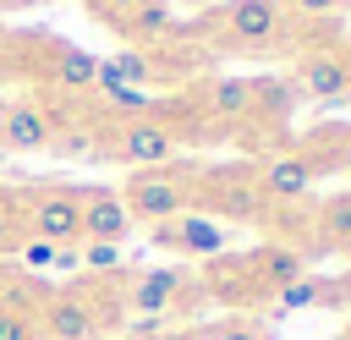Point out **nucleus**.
Wrapping results in <instances>:
<instances>
[{
    "label": "nucleus",
    "instance_id": "393cba45",
    "mask_svg": "<svg viewBox=\"0 0 351 340\" xmlns=\"http://www.w3.org/2000/svg\"><path fill=\"white\" fill-rule=\"evenodd\" d=\"M159 340H203V329H165Z\"/></svg>",
    "mask_w": 351,
    "mask_h": 340
},
{
    "label": "nucleus",
    "instance_id": "aec40b11",
    "mask_svg": "<svg viewBox=\"0 0 351 340\" xmlns=\"http://www.w3.org/2000/svg\"><path fill=\"white\" fill-rule=\"evenodd\" d=\"M324 143H335V154L324 159V170H346L351 175V126H324Z\"/></svg>",
    "mask_w": 351,
    "mask_h": 340
},
{
    "label": "nucleus",
    "instance_id": "2eb2a0df",
    "mask_svg": "<svg viewBox=\"0 0 351 340\" xmlns=\"http://www.w3.org/2000/svg\"><path fill=\"white\" fill-rule=\"evenodd\" d=\"M121 27H126L132 38H170V33H176V5H165V0H143L137 11L121 16Z\"/></svg>",
    "mask_w": 351,
    "mask_h": 340
},
{
    "label": "nucleus",
    "instance_id": "f8f14e48",
    "mask_svg": "<svg viewBox=\"0 0 351 340\" xmlns=\"http://www.w3.org/2000/svg\"><path fill=\"white\" fill-rule=\"evenodd\" d=\"M154 241H159V247H170V252L214 258V252H225V225H219V219H208V214H176V219H165V225L154 230Z\"/></svg>",
    "mask_w": 351,
    "mask_h": 340
},
{
    "label": "nucleus",
    "instance_id": "1a4fd4ad",
    "mask_svg": "<svg viewBox=\"0 0 351 340\" xmlns=\"http://www.w3.org/2000/svg\"><path fill=\"white\" fill-rule=\"evenodd\" d=\"M71 192H77V225H82L77 241H115L121 247L132 236V214L115 186H71Z\"/></svg>",
    "mask_w": 351,
    "mask_h": 340
},
{
    "label": "nucleus",
    "instance_id": "20e7f679",
    "mask_svg": "<svg viewBox=\"0 0 351 340\" xmlns=\"http://www.w3.org/2000/svg\"><path fill=\"white\" fill-rule=\"evenodd\" d=\"M181 143H186V137H181L170 121H159V115H137V121H121V126H115V137H110L104 154H110L115 165L154 170V165H170Z\"/></svg>",
    "mask_w": 351,
    "mask_h": 340
},
{
    "label": "nucleus",
    "instance_id": "39448f33",
    "mask_svg": "<svg viewBox=\"0 0 351 340\" xmlns=\"http://www.w3.org/2000/svg\"><path fill=\"white\" fill-rule=\"evenodd\" d=\"M16 203H22V214H16L22 236H38L49 247H71L82 236V225H77V192L71 186H33Z\"/></svg>",
    "mask_w": 351,
    "mask_h": 340
},
{
    "label": "nucleus",
    "instance_id": "7ed1b4c3",
    "mask_svg": "<svg viewBox=\"0 0 351 340\" xmlns=\"http://www.w3.org/2000/svg\"><path fill=\"white\" fill-rule=\"evenodd\" d=\"M203 208H214L219 225H225V219L247 225V219L263 214V192H258V181H252L247 165H230V170H197V203H192V214H203Z\"/></svg>",
    "mask_w": 351,
    "mask_h": 340
},
{
    "label": "nucleus",
    "instance_id": "6ab92c4d",
    "mask_svg": "<svg viewBox=\"0 0 351 340\" xmlns=\"http://www.w3.org/2000/svg\"><path fill=\"white\" fill-rule=\"evenodd\" d=\"M318 225H324V241L335 247V241L351 230V192H346V197H329V203L318 208Z\"/></svg>",
    "mask_w": 351,
    "mask_h": 340
},
{
    "label": "nucleus",
    "instance_id": "b1692460",
    "mask_svg": "<svg viewBox=\"0 0 351 340\" xmlns=\"http://www.w3.org/2000/svg\"><path fill=\"white\" fill-rule=\"evenodd\" d=\"M143 0H93V16H104V22H121L126 11H137Z\"/></svg>",
    "mask_w": 351,
    "mask_h": 340
},
{
    "label": "nucleus",
    "instance_id": "423d86ee",
    "mask_svg": "<svg viewBox=\"0 0 351 340\" xmlns=\"http://www.w3.org/2000/svg\"><path fill=\"white\" fill-rule=\"evenodd\" d=\"M291 93H296V99H313V104H340V99H351V55H340V49H307V55L296 60Z\"/></svg>",
    "mask_w": 351,
    "mask_h": 340
},
{
    "label": "nucleus",
    "instance_id": "f3484780",
    "mask_svg": "<svg viewBox=\"0 0 351 340\" xmlns=\"http://www.w3.org/2000/svg\"><path fill=\"white\" fill-rule=\"evenodd\" d=\"M291 104H296V93H291V82H280V77H258L252 82V110L247 115H258V121H285L291 115Z\"/></svg>",
    "mask_w": 351,
    "mask_h": 340
},
{
    "label": "nucleus",
    "instance_id": "4be33fe9",
    "mask_svg": "<svg viewBox=\"0 0 351 340\" xmlns=\"http://www.w3.org/2000/svg\"><path fill=\"white\" fill-rule=\"evenodd\" d=\"M203 340H269L258 324H247V318H230V324H219V329H203Z\"/></svg>",
    "mask_w": 351,
    "mask_h": 340
},
{
    "label": "nucleus",
    "instance_id": "ddd939ff",
    "mask_svg": "<svg viewBox=\"0 0 351 340\" xmlns=\"http://www.w3.org/2000/svg\"><path fill=\"white\" fill-rule=\"evenodd\" d=\"M93 71H99V60L88 55V49H77V44H49V88H60V93H88L93 88Z\"/></svg>",
    "mask_w": 351,
    "mask_h": 340
},
{
    "label": "nucleus",
    "instance_id": "f257e3e1",
    "mask_svg": "<svg viewBox=\"0 0 351 340\" xmlns=\"http://www.w3.org/2000/svg\"><path fill=\"white\" fill-rule=\"evenodd\" d=\"M197 170L203 165H192V159L132 170L126 186H121V203H126L132 225H165L176 214H192V203H197Z\"/></svg>",
    "mask_w": 351,
    "mask_h": 340
},
{
    "label": "nucleus",
    "instance_id": "5701e85b",
    "mask_svg": "<svg viewBox=\"0 0 351 340\" xmlns=\"http://www.w3.org/2000/svg\"><path fill=\"white\" fill-rule=\"evenodd\" d=\"M351 0H285V11H302V16H329V11H346Z\"/></svg>",
    "mask_w": 351,
    "mask_h": 340
},
{
    "label": "nucleus",
    "instance_id": "a211bd4d",
    "mask_svg": "<svg viewBox=\"0 0 351 340\" xmlns=\"http://www.w3.org/2000/svg\"><path fill=\"white\" fill-rule=\"evenodd\" d=\"M121 258H126V252H121L115 241H82V247H77V263H82V269H93V274L121 269Z\"/></svg>",
    "mask_w": 351,
    "mask_h": 340
},
{
    "label": "nucleus",
    "instance_id": "dca6fc26",
    "mask_svg": "<svg viewBox=\"0 0 351 340\" xmlns=\"http://www.w3.org/2000/svg\"><path fill=\"white\" fill-rule=\"evenodd\" d=\"M110 71H115L121 82H132V88H154V82L170 77L148 49H115V55H110Z\"/></svg>",
    "mask_w": 351,
    "mask_h": 340
},
{
    "label": "nucleus",
    "instance_id": "412c9836",
    "mask_svg": "<svg viewBox=\"0 0 351 340\" xmlns=\"http://www.w3.org/2000/svg\"><path fill=\"white\" fill-rule=\"evenodd\" d=\"M0 340H38V324L16 307H0Z\"/></svg>",
    "mask_w": 351,
    "mask_h": 340
},
{
    "label": "nucleus",
    "instance_id": "9d476101",
    "mask_svg": "<svg viewBox=\"0 0 351 340\" xmlns=\"http://www.w3.org/2000/svg\"><path fill=\"white\" fill-rule=\"evenodd\" d=\"M60 137V115L33 104V99H16L0 110V148H16V154H38V148H55Z\"/></svg>",
    "mask_w": 351,
    "mask_h": 340
},
{
    "label": "nucleus",
    "instance_id": "6e6552de",
    "mask_svg": "<svg viewBox=\"0 0 351 340\" xmlns=\"http://www.w3.org/2000/svg\"><path fill=\"white\" fill-rule=\"evenodd\" d=\"M252 181H258L263 203H302V197L313 192L318 170H313V159H307L302 148H280V154H269L263 165H252Z\"/></svg>",
    "mask_w": 351,
    "mask_h": 340
},
{
    "label": "nucleus",
    "instance_id": "bb28decb",
    "mask_svg": "<svg viewBox=\"0 0 351 340\" xmlns=\"http://www.w3.org/2000/svg\"><path fill=\"white\" fill-rule=\"evenodd\" d=\"M0 77H11V55L5 49H0Z\"/></svg>",
    "mask_w": 351,
    "mask_h": 340
},
{
    "label": "nucleus",
    "instance_id": "0eeeda50",
    "mask_svg": "<svg viewBox=\"0 0 351 340\" xmlns=\"http://www.w3.org/2000/svg\"><path fill=\"white\" fill-rule=\"evenodd\" d=\"M192 302H197V285L181 269H148V274H137L126 285V307L143 313V318H165L170 324V313H181Z\"/></svg>",
    "mask_w": 351,
    "mask_h": 340
},
{
    "label": "nucleus",
    "instance_id": "4468645a",
    "mask_svg": "<svg viewBox=\"0 0 351 340\" xmlns=\"http://www.w3.org/2000/svg\"><path fill=\"white\" fill-rule=\"evenodd\" d=\"M203 104H208L214 121H247V110H252V82H247V77H219Z\"/></svg>",
    "mask_w": 351,
    "mask_h": 340
},
{
    "label": "nucleus",
    "instance_id": "f03ea898",
    "mask_svg": "<svg viewBox=\"0 0 351 340\" xmlns=\"http://www.w3.org/2000/svg\"><path fill=\"white\" fill-rule=\"evenodd\" d=\"M38 340H99L110 313L104 302L88 291V285H66V291H49L44 307H38Z\"/></svg>",
    "mask_w": 351,
    "mask_h": 340
},
{
    "label": "nucleus",
    "instance_id": "9b49d317",
    "mask_svg": "<svg viewBox=\"0 0 351 340\" xmlns=\"http://www.w3.org/2000/svg\"><path fill=\"white\" fill-rule=\"evenodd\" d=\"M225 27L247 49H269L285 38V0H236L225 11Z\"/></svg>",
    "mask_w": 351,
    "mask_h": 340
},
{
    "label": "nucleus",
    "instance_id": "a878e982",
    "mask_svg": "<svg viewBox=\"0 0 351 340\" xmlns=\"http://www.w3.org/2000/svg\"><path fill=\"white\" fill-rule=\"evenodd\" d=\"M335 252H340V258H346V263H351V230H346V236H340V241H335Z\"/></svg>",
    "mask_w": 351,
    "mask_h": 340
}]
</instances>
